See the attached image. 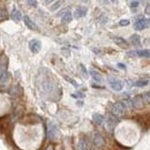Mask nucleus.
<instances>
[{
  "label": "nucleus",
  "instance_id": "f257e3e1",
  "mask_svg": "<svg viewBox=\"0 0 150 150\" xmlns=\"http://www.w3.org/2000/svg\"><path fill=\"white\" fill-rule=\"evenodd\" d=\"M46 127H47V128H46V132H47V137H49L50 140H52V141H56L57 137H58V135H59V132H58L57 126L53 124V122L47 121Z\"/></svg>",
  "mask_w": 150,
  "mask_h": 150
},
{
  "label": "nucleus",
  "instance_id": "f03ea898",
  "mask_svg": "<svg viewBox=\"0 0 150 150\" xmlns=\"http://www.w3.org/2000/svg\"><path fill=\"white\" fill-rule=\"evenodd\" d=\"M148 27H149V20L144 19L143 15L136 16L135 23H134V28L136 30H143L144 28H148Z\"/></svg>",
  "mask_w": 150,
  "mask_h": 150
},
{
  "label": "nucleus",
  "instance_id": "7ed1b4c3",
  "mask_svg": "<svg viewBox=\"0 0 150 150\" xmlns=\"http://www.w3.org/2000/svg\"><path fill=\"white\" fill-rule=\"evenodd\" d=\"M93 144H94L95 148L97 149H100L105 146V140H104V136L99 133H94L93 135Z\"/></svg>",
  "mask_w": 150,
  "mask_h": 150
},
{
  "label": "nucleus",
  "instance_id": "20e7f679",
  "mask_svg": "<svg viewBox=\"0 0 150 150\" xmlns=\"http://www.w3.org/2000/svg\"><path fill=\"white\" fill-rule=\"evenodd\" d=\"M131 104H132V106H133L134 109L142 110V109L144 108V99L142 98V96L137 95V96H135V97L132 99Z\"/></svg>",
  "mask_w": 150,
  "mask_h": 150
},
{
  "label": "nucleus",
  "instance_id": "39448f33",
  "mask_svg": "<svg viewBox=\"0 0 150 150\" xmlns=\"http://www.w3.org/2000/svg\"><path fill=\"white\" fill-rule=\"evenodd\" d=\"M112 114L115 117H122L125 114V106L121 103H115L112 106Z\"/></svg>",
  "mask_w": 150,
  "mask_h": 150
},
{
  "label": "nucleus",
  "instance_id": "423d86ee",
  "mask_svg": "<svg viewBox=\"0 0 150 150\" xmlns=\"http://www.w3.org/2000/svg\"><path fill=\"white\" fill-rule=\"evenodd\" d=\"M109 84L110 87L112 88L114 91H121L122 90V82L120 80H117V79H109Z\"/></svg>",
  "mask_w": 150,
  "mask_h": 150
},
{
  "label": "nucleus",
  "instance_id": "0eeeda50",
  "mask_svg": "<svg viewBox=\"0 0 150 150\" xmlns=\"http://www.w3.org/2000/svg\"><path fill=\"white\" fill-rule=\"evenodd\" d=\"M118 122H119L118 117L113 115L112 113H111V114L109 115V119H108V125H106V128H108L110 132H113L114 127L117 126V124H118Z\"/></svg>",
  "mask_w": 150,
  "mask_h": 150
},
{
  "label": "nucleus",
  "instance_id": "6e6552de",
  "mask_svg": "<svg viewBox=\"0 0 150 150\" xmlns=\"http://www.w3.org/2000/svg\"><path fill=\"white\" fill-rule=\"evenodd\" d=\"M40 47H42V44L37 39H33L30 43H29V49L33 53H38L40 51Z\"/></svg>",
  "mask_w": 150,
  "mask_h": 150
},
{
  "label": "nucleus",
  "instance_id": "1a4fd4ad",
  "mask_svg": "<svg viewBox=\"0 0 150 150\" xmlns=\"http://www.w3.org/2000/svg\"><path fill=\"white\" fill-rule=\"evenodd\" d=\"M77 149L79 150H91V146H90V142L87 140V139H81L79 141V144H77Z\"/></svg>",
  "mask_w": 150,
  "mask_h": 150
},
{
  "label": "nucleus",
  "instance_id": "9d476101",
  "mask_svg": "<svg viewBox=\"0 0 150 150\" xmlns=\"http://www.w3.org/2000/svg\"><path fill=\"white\" fill-rule=\"evenodd\" d=\"M88 13V9L87 7H79L76 8L74 12V18L75 19H81V18H84Z\"/></svg>",
  "mask_w": 150,
  "mask_h": 150
},
{
  "label": "nucleus",
  "instance_id": "9b49d317",
  "mask_svg": "<svg viewBox=\"0 0 150 150\" xmlns=\"http://www.w3.org/2000/svg\"><path fill=\"white\" fill-rule=\"evenodd\" d=\"M23 21H24V24H25V25H27L29 29H31V30H36V31L38 30V27L36 25V23H35L33 20L30 19L29 16L24 15V16H23Z\"/></svg>",
  "mask_w": 150,
  "mask_h": 150
},
{
  "label": "nucleus",
  "instance_id": "f8f14e48",
  "mask_svg": "<svg viewBox=\"0 0 150 150\" xmlns=\"http://www.w3.org/2000/svg\"><path fill=\"white\" fill-rule=\"evenodd\" d=\"M89 73H90V75L93 76V79H94L96 82H98V83H102L103 82V76H102V74H99L98 72H96V71H94V69H89Z\"/></svg>",
  "mask_w": 150,
  "mask_h": 150
},
{
  "label": "nucleus",
  "instance_id": "ddd939ff",
  "mask_svg": "<svg viewBox=\"0 0 150 150\" xmlns=\"http://www.w3.org/2000/svg\"><path fill=\"white\" fill-rule=\"evenodd\" d=\"M129 42L134 46H140L141 45V38H140L139 35H132L129 37Z\"/></svg>",
  "mask_w": 150,
  "mask_h": 150
},
{
  "label": "nucleus",
  "instance_id": "4468645a",
  "mask_svg": "<svg viewBox=\"0 0 150 150\" xmlns=\"http://www.w3.org/2000/svg\"><path fill=\"white\" fill-rule=\"evenodd\" d=\"M93 121H94V124L96 126H100L102 124H103V121H104V117L102 115V114H94V117H93Z\"/></svg>",
  "mask_w": 150,
  "mask_h": 150
},
{
  "label": "nucleus",
  "instance_id": "2eb2a0df",
  "mask_svg": "<svg viewBox=\"0 0 150 150\" xmlns=\"http://www.w3.org/2000/svg\"><path fill=\"white\" fill-rule=\"evenodd\" d=\"M114 42H115V44H118L119 46H121L124 49H126L128 46V43L126 42V39H124V38L121 37H115L114 38Z\"/></svg>",
  "mask_w": 150,
  "mask_h": 150
},
{
  "label": "nucleus",
  "instance_id": "dca6fc26",
  "mask_svg": "<svg viewBox=\"0 0 150 150\" xmlns=\"http://www.w3.org/2000/svg\"><path fill=\"white\" fill-rule=\"evenodd\" d=\"M12 19L14 20L15 22H19L20 20L22 19V15H21L19 9H13V12H12Z\"/></svg>",
  "mask_w": 150,
  "mask_h": 150
},
{
  "label": "nucleus",
  "instance_id": "f3484780",
  "mask_svg": "<svg viewBox=\"0 0 150 150\" xmlns=\"http://www.w3.org/2000/svg\"><path fill=\"white\" fill-rule=\"evenodd\" d=\"M72 21V14L69 12H66L62 16H61V22L62 23H69Z\"/></svg>",
  "mask_w": 150,
  "mask_h": 150
},
{
  "label": "nucleus",
  "instance_id": "a211bd4d",
  "mask_svg": "<svg viewBox=\"0 0 150 150\" xmlns=\"http://www.w3.org/2000/svg\"><path fill=\"white\" fill-rule=\"evenodd\" d=\"M9 93H11L12 96H19V95L21 94V88H20V86H13V87L11 88Z\"/></svg>",
  "mask_w": 150,
  "mask_h": 150
},
{
  "label": "nucleus",
  "instance_id": "6ab92c4d",
  "mask_svg": "<svg viewBox=\"0 0 150 150\" xmlns=\"http://www.w3.org/2000/svg\"><path fill=\"white\" fill-rule=\"evenodd\" d=\"M8 81H9V75L6 72L5 74L0 77V86H6L8 83Z\"/></svg>",
  "mask_w": 150,
  "mask_h": 150
},
{
  "label": "nucleus",
  "instance_id": "aec40b11",
  "mask_svg": "<svg viewBox=\"0 0 150 150\" xmlns=\"http://www.w3.org/2000/svg\"><path fill=\"white\" fill-rule=\"evenodd\" d=\"M148 83H149V81H148V80H139V81L134 82V86H135V87H137V88H141V87L147 86Z\"/></svg>",
  "mask_w": 150,
  "mask_h": 150
},
{
  "label": "nucleus",
  "instance_id": "412c9836",
  "mask_svg": "<svg viewBox=\"0 0 150 150\" xmlns=\"http://www.w3.org/2000/svg\"><path fill=\"white\" fill-rule=\"evenodd\" d=\"M136 56L139 57H144V58H149V50H139L136 51Z\"/></svg>",
  "mask_w": 150,
  "mask_h": 150
},
{
  "label": "nucleus",
  "instance_id": "4be33fe9",
  "mask_svg": "<svg viewBox=\"0 0 150 150\" xmlns=\"http://www.w3.org/2000/svg\"><path fill=\"white\" fill-rule=\"evenodd\" d=\"M139 5H140V2H139V0H133L131 4H129V7H131V9L134 12V11H136L137 8H139Z\"/></svg>",
  "mask_w": 150,
  "mask_h": 150
},
{
  "label": "nucleus",
  "instance_id": "5701e85b",
  "mask_svg": "<svg viewBox=\"0 0 150 150\" xmlns=\"http://www.w3.org/2000/svg\"><path fill=\"white\" fill-rule=\"evenodd\" d=\"M64 2H65V0H58L54 5H52V6L50 7V9H51V11H56V9H58V8L64 4Z\"/></svg>",
  "mask_w": 150,
  "mask_h": 150
},
{
  "label": "nucleus",
  "instance_id": "b1692460",
  "mask_svg": "<svg viewBox=\"0 0 150 150\" xmlns=\"http://www.w3.org/2000/svg\"><path fill=\"white\" fill-rule=\"evenodd\" d=\"M7 18V12L4 8H0V20H5Z\"/></svg>",
  "mask_w": 150,
  "mask_h": 150
},
{
  "label": "nucleus",
  "instance_id": "393cba45",
  "mask_svg": "<svg viewBox=\"0 0 150 150\" xmlns=\"http://www.w3.org/2000/svg\"><path fill=\"white\" fill-rule=\"evenodd\" d=\"M128 24H129V20H127V19L120 20V22H119V25H121V27H126V25H128Z\"/></svg>",
  "mask_w": 150,
  "mask_h": 150
},
{
  "label": "nucleus",
  "instance_id": "a878e982",
  "mask_svg": "<svg viewBox=\"0 0 150 150\" xmlns=\"http://www.w3.org/2000/svg\"><path fill=\"white\" fill-rule=\"evenodd\" d=\"M65 79H66V80H67V81H68L69 83H72V84H73L74 87H76V88L79 87V84H77V83L75 82V81H74V80H73V79H71V77H68V76H65Z\"/></svg>",
  "mask_w": 150,
  "mask_h": 150
},
{
  "label": "nucleus",
  "instance_id": "bb28decb",
  "mask_svg": "<svg viewBox=\"0 0 150 150\" xmlns=\"http://www.w3.org/2000/svg\"><path fill=\"white\" fill-rule=\"evenodd\" d=\"M149 95H150L149 91H147L146 94L142 96V98H143V99H146V103H147V104H148V103L150 102V96H149Z\"/></svg>",
  "mask_w": 150,
  "mask_h": 150
},
{
  "label": "nucleus",
  "instance_id": "cd10ccee",
  "mask_svg": "<svg viewBox=\"0 0 150 150\" xmlns=\"http://www.w3.org/2000/svg\"><path fill=\"white\" fill-rule=\"evenodd\" d=\"M27 2H28L30 6H34V7H36V6H37V2H36V0H27Z\"/></svg>",
  "mask_w": 150,
  "mask_h": 150
},
{
  "label": "nucleus",
  "instance_id": "c85d7f7f",
  "mask_svg": "<svg viewBox=\"0 0 150 150\" xmlns=\"http://www.w3.org/2000/svg\"><path fill=\"white\" fill-rule=\"evenodd\" d=\"M74 98H77V97H81V98H83L84 97V94H82V93H77V94H73L72 95Z\"/></svg>",
  "mask_w": 150,
  "mask_h": 150
},
{
  "label": "nucleus",
  "instance_id": "c756f323",
  "mask_svg": "<svg viewBox=\"0 0 150 150\" xmlns=\"http://www.w3.org/2000/svg\"><path fill=\"white\" fill-rule=\"evenodd\" d=\"M45 150H54V147H53L52 144H49V146L45 148Z\"/></svg>",
  "mask_w": 150,
  "mask_h": 150
},
{
  "label": "nucleus",
  "instance_id": "7c9ffc66",
  "mask_svg": "<svg viewBox=\"0 0 150 150\" xmlns=\"http://www.w3.org/2000/svg\"><path fill=\"white\" fill-rule=\"evenodd\" d=\"M118 67H119V68H121V69H126V66H125V65H122V64H118Z\"/></svg>",
  "mask_w": 150,
  "mask_h": 150
},
{
  "label": "nucleus",
  "instance_id": "2f4dec72",
  "mask_svg": "<svg viewBox=\"0 0 150 150\" xmlns=\"http://www.w3.org/2000/svg\"><path fill=\"white\" fill-rule=\"evenodd\" d=\"M81 69H82V72H83V74L87 75V71H86V68H84V66L83 65H81Z\"/></svg>",
  "mask_w": 150,
  "mask_h": 150
},
{
  "label": "nucleus",
  "instance_id": "473e14b6",
  "mask_svg": "<svg viewBox=\"0 0 150 150\" xmlns=\"http://www.w3.org/2000/svg\"><path fill=\"white\" fill-rule=\"evenodd\" d=\"M150 7H149V5H148V6H147V9H146V14H147V15H149L150 13Z\"/></svg>",
  "mask_w": 150,
  "mask_h": 150
},
{
  "label": "nucleus",
  "instance_id": "72a5a7b5",
  "mask_svg": "<svg viewBox=\"0 0 150 150\" xmlns=\"http://www.w3.org/2000/svg\"><path fill=\"white\" fill-rule=\"evenodd\" d=\"M45 1H46V2H51L52 0H45Z\"/></svg>",
  "mask_w": 150,
  "mask_h": 150
}]
</instances>
